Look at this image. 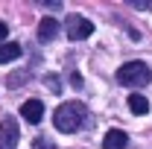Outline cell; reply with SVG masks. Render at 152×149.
Returning a JSON list of instances; mask_svg holds the SVG:
<instances>
[{
    "label": "cell",
    "instance_id": "2",
    "mask_svg": "<svg viewBox=\"0 0 152 149\" xmlns=\"http://www.w3.org/2000/svg\"><path fill=\"white\" fill-rule=\"evenodd\" d=\"M149 79H152V70L143 61H126L117 70V82L126 88H143V85H149Z\"/></svg>",
    "mask_w": 152,
    "mask_h": 149
},
{
    "label": "cell",
    "instance_id": "10",
    "mask_svg": "<svg viewBox=\"0 0 152 149\" xmlns=\"http://www.w3.org/2000/svg\"><path fill=\"white\" fill-rule=\"evenodd\" d=\"M26 79H29V76H26V73H12V76H9V79H6V82H9V88H18V85H23Z\"/></svg>",
    "mask_w": 152,
    "mask_h": 149
},
{
    "label": "cell",
    "instance_id": "1",
    "mask_svg": "<svg viewBox=\"0 0 152 149\" xmlns=\"http://www.w3.org/2000/svg\"><path fill=\"white\" fill-rule=\"evenodd\" d=\"M53 126L58 131H64V134H73V131L85 129V126H91V111H88V105L85 102H64V105H58L56 114H53Z\"/></svg>",
    "mask_w": 152,
    "mask_h": 149
},
{
    "label": "cell",
    "instance_id": "4",
    "mask_svg": "<svg viewBox=\"0 0 152 149\" xmlns=\"http://www.w3.org/2000/svg\"><path fill=\"white\" fill-rule=\"evenodd\" d=\"M18 137H20L18 120L15 117H3L0 120V149H18Z\"/></svg>",
    "mask_w": 152,
    "mask_h": 149
},
{
    "label": "cell",
    "instance_id": "11",
    "mask_svg": "<svg viewBox=\"0 0 152 149\" xmlns=\"http://www.w3.org/2000/svg\"><path fill=\"white\" fill-rule=\"evenodd\" d=\"M32 149H56V146H53L47 137H35V140H32Z\"/></svg>",
    "mask_w": 152,
    "mask_h": 149
},
{
    "label": "cell",
    "instance_id": "12",
    "mask_svg": "<svg viewBox=\"0 0 152 149\" xmlns=\"http://www.w3.org/2000/svg\"><path fill=\"white\" fill-rule=\"evenodd\" d=\"M9 35V26H6V23H3V20H0V41H3V38Z\"/></svg>",
    "mask_w": 152,
    "mask_h": 149
},
{
    "label": "cell",
    "instance_id": "8",
    "mask_svg": "<svg viewBox=\"0 0 152 149\" xmlns=\"http://www.w3.org/2000/svg\"><path fill=\"white\" fill-rule=\"evenodd\" d=\"M56 35H58V20L41 18V23H38V38H41V41H53Z\"/></svg>",
    "mask_w": 152,
    "mask_h": 149
},
{
    "label": "cell",
    "instance_id": "9",
    "mask_svg": "<svg viewBox=\"0 0 152 149\" xmlns=\"http://www.w3.org/2000/svg\"><path fill=\"white\" fill-rule=\"evenodd\" d=\"M129 108H132L134 114H146V111H149V102H146V96L132 93V96H129Z\"/></svg>",
    "mask_w": 152,
    "mask_h": 149
},
{
    "label": "cell",
    "instance_id": "3",
    "mask_svg": "<svg viewBox=\"0 0 152 149\" xmlns=\"http://www.w3.org/2000/svg\"><path fill=\"white\" fill-rule=\"evenodd\" d=\"M64 32L70 41H82V38H88L94 32V23L88 18H82V15H67L64 18Z\"/></svg>",
    "mask_w": 152,
    "mask_h": 149
},
{
    "label": "cell",
    "instance_id": "5",
    "mask_svg": "<svg viewBox=\"0 0 152 149\" xmlns=\"http://www.w3.org/2000/svg\"><path fill=\"white\" fill-rule=\"evenodd\" d=\"M20 117H23L26 123H41V117H44V102H41V99H26V102L20 105Z\"/></svg>",
    "mask_w": 152,
    "mask_h": 149
},
{
    "label": "cell",
    "instance_id": "7",
    "mask_svg": "<svg viewBox=\"0 0 152 149\" xmlns=\"http://www.w3.org/2000/svg\"><path fill=\"white\" fill-rule=\"evenodd\" d=\"M20 53H23V47H20L18 41H6V44H0V64H9V61L20 58Z\"/></svg>",
    "mask_w": 152,
    "mask_h": 149
},
{
    "label": "cell",
    "instance_id": "6",
    "mask_svg": "<svg viewBox=\"0 0 152 149\" xmlns=\"http://www.w3.org/2000/svg\"><path fill=\"white\" fill-rule=\"evenodd\" d=\"M126 143H129L126 131L123 129H111L105 134V140H102V149H126Z\"/></svg>",
    "mask_w": 152,
    "mask_h": 149
}]
</instances>
